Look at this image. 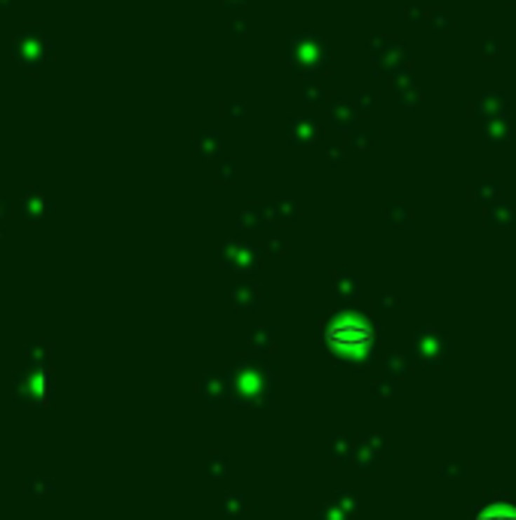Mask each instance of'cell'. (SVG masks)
I'll return each instance as SVG.
<instances>
[{"mask_svg": "<svg viewBox=\"0 0 516 520\" xmlns=\"http://www.w3.org/2000/svg\"><path fill=\"white\" fill-rule=\"evenodd\" d=\"M474 520H516V508L513 505H489Z\"/></svg>", "mask_w": 516, "mask_h": 520, "instance_id": "1", "label": "cell"}]
</instances>
